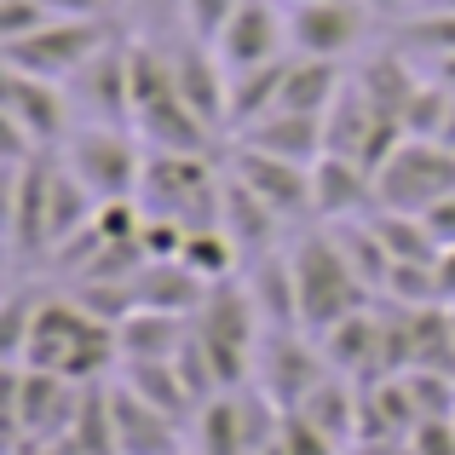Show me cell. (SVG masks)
<instances>
[{"mask_svg":"<svg viewBox=\"0 0 455 455\" xmlns=\"http://www.w3.org/2000/svg\"><path fill=\"white\" fill-rule=\"evenodd\" d=\"M110 41H116L110 18H52L46 29L23 35V41H0V46H6V69H23V76H41V81H69Z\"/></svg>","mask_w":455,"mask_h":455,"instance_id":"obj_5","label":"cell"},{"mask_svg":"<svg viewBox=\"0 0 455 455\" xmlns=\"http://www.w3.org/2000/svg\"><path fill=\"white\" fill-rule=\"evenodd\" d=\"M410 450L415 455H455V421H415Z\"/></svg>","mask_w":455,"mask_h":455,"instance_id":"obj_25","label":"cell"},{"mask_svg":"<svg viewBox=\"0 0 455 455\" xmlns=\"http://www.w3.org/2000/svg\"><path fill=\"white\" fill-rule=\"evenodd\" d=\"M81 380L52 375V369L6 363V427L12 438H69L81 415Z\"/></svg>","mask_w":455,"mask_h":455,"instance_id":"obj_6","label":"cell"},{"mask_svg":"<svg viewBox=\"0 0 455 455\" xmlns=\"http://www.w3.org/2000/svg\"><path fill=\"white\" fill-rule=\"evenodd\" d=\"M64 167L92 190V202H133L139 196V179H145V150L127 127L110 122H92L81 133H69L64 145Z\"/></svg>","mask_w":455,"mask_h":455,"instance_id":"obj_3","label":"cell"},{"mask_svg":"<svg viewBox=\"0 0 455 455\" xmlns=\"http://www.w3.org/2000/svg\"><path fill=\"white\" fill-rule=\"evenodd\" d=\"M248 294H254L266 329H300V289H294V259L289 254H254L248 271Z\"/></svg>","mask_w":455,"mask_h":455,"instance_id":"obj_17","label":"cell"},{"mask_svg":"<svg viewBox=\"0 0 455 455\" xmlns=\"http://www.w3.org/2000/svg\"><path fill=\"white\" fill-rule=\"evenodd\" d=\"M196 329V317H179V311H145L133 306L116 323V346H122V363H145V357H179Z\"/></svg>","mask_w":455,"mask_h":455,"instance_id":"obj_16","label":"cell"},{"mask_svg":"<svg viewBox=\"0 0 455 455\" xmlns=\"http://www.w3.org/2000/svg\"><path fill=\"white\" fill-rule=\"evenodd\" d=\"M455 190V150L438 139H403L375 167V208L392 213H427Z\"/></svg>","mask_w":455,"mask_h":455,"instance_id":"obj_4","label":"cell"},{"mask_svg":"<svg viewBox=\"0 0 455 455\" xmlns=\"http://www.w3.org/2000/svg\"><path fill=\"white\" fill-rule=\"evenodd\" d=\"M450 317H455V306H450Z\"/></svg>","mask_w":455,"mask_h":455,"instance_id":"obj_32","label":"cell"},{"mask_svg":"<svg viewBox=\"0 0 455 455\" xmlns=\"http://www.w3.org/2000/svg\"><path fill=\"white\" fill-rule=\"evenodd\" d=\"M289 46H294L289 41V18H283L271 0H243L236 18L225 23V35L213 41V52H220V64L231 69V76H243V69L289 58Z\"/></svg>","mask_w":455,"mask_h":455,"instance_id":"obj_10","label":"cell"},{"mask_svg":"<svg viewBox=\"0 0 455 455\" xmlns=\"http://www.w3.org/2000/svg\"><path fill=\"white\" fill-rule=\"evenodd\" d=\"M421 220H427V231H433V243H438V248H455V190H450L444 202H433Z\"/></svg>","mask_w":455,"mask_h":455,"instance_id":"obj_26","label":"cell"},{"mask_svg":"<svg viewBox=\"0 0 455 455\" xmlns=\"http://www.w3.org/2000/svg\"><path fill=\"white\" fill-rule=\"evenodd\" d=\"M369 18L375 12L363 0H294L289 6V41L300 58H334L340 64L346 52L363 46Z\"/></svg>","mask_w":455,"mask_h":455,"instance_id":"obj_9","label":"cell"},{"mask_svg":"<svg viewBox=\"0 0 455 455\" xmlns=\"http://www.w3.org/2000/svg\"><path fill=\"white\" fill-rule=\"evenodd\" d=\"M110 415H116V450L122 455H185V421L145 403L133 387H110Z\"/></svg>","mask_w":455,"mask_h":455,"instance_id":"obj_13","label":"cell"},{"mask_svg":"<svg viewBox=\"0 0 455 455\" xmlns=\"http://www.w3.org/2000/svg\"><path fill=\"white\" fill-rule=\"evenodd\" d=\"M231 173H236V185H248L271 213H277V220H300V213H317L311 167H300V162H283V156H266V150L236 145Z\"/></svg>","mask_w":455,"mask_h":455,"instance_id":"obj_11","label":"cell"},{"mask_svg":"<svg viewBox=\"0 0 455 455\" xmlns=\"http://www.w3.org/2000/svg\"><path fill=\"white\" fill-rule=\"evenodd\" d=\"M300 415L311 427H323L340 450L357 444V387H346V375H334V369L311 387V398L300 403Z\"/></svg>","mask_w":455,"mask_h":455,"instance_id":"obj_19","label":"cell"},{"mask_svg":"<svg viewBox=\"0 0 455 455\" xmlns=\"http://www.w3.org/2000/svg\"><path fill=\"white\" fill-rule=\"evenodd\" d=\"M0 110H6V162H35V156H46V145L69 139V104L58 92V81L6 69Z\"/></svg>","mask_w":455,"mask_h":455,"instance_id":"obj_7","label":"cell"},{"mask_svg":"<svg viewBox=\"0 0 455 455\" xmlns=\"http://www.w3.org/2000/svg\"><path fill=\"white\" fill-rule=\"evenodd\" d=\"M173 81H179V99L196 110L202 127H213V133L231 127V69L220 64L213 46H202V41L179 46L173 52Z\"/></svg>","mask_w":455,"mask_h":455,"instance_id":"obj_12","label":"cell"},{"mask_svg":"<svg viewBox=\"0 0 455 455\" xmlns=\"http://www.w3.org/2000/svg\"><path fill=\"white\" fill-rule=\"evenodd\" d=\"M58 12L46 0H0V41H23V35L46 29Z\"/></svg>","mask_w":455,"mask_h":455,"instance_id":"obj_23","label":"cell"},{"mask_svg":"<svg viewBox=\"0 0 455 455\" xmlns=\"http://www.w3.org/2000/svg\"><path fill=\"white\" fill-rule=\"evenodd\" d=\"M346 455H415L410 438H380V444H352Z\"/></svg>","mask_w":455,"mask_h":455,"instance_id":"obj_28","label":"cell"},{"mask_svg":"<svg viewBox=\"0 0 455 455\" xmlns=\"http://www.w3.org/2000/svg\"><path fill=\"white\" fill-rule=\"evenodd\" d=\"M243 145H248V150H266V156H283V162L311 167L323 150H329V122H323V116L271 110V116H259V122L243 127Z\"/></svg>","mask_w":455,"mask_h":455,"instance_id":"obj_15","label":"cell"},{"mask_svg":"<svg viewBox=\"0 0 455 455\" xmlns=\"http://www.w3.org/2000/svg\"><path fill=\"white\" fill-rule=\"evenodd\" d=\"M311 190H317L323 220H363V213H375V173L357 156L323 150L311 162Z\"/></svg>","mask_w":455,"mask_h":455,"instance_id":"obj_14","label":"cell"},{"mask_svg":"<svg viewBox=\"0 0 455 455\" xmlns=\"http://www.w3.org/2000/svg\"><path fill=\"white\" fill-rule=\"evenodd\" d=\"M254 363H259V392L277 410H300L311 398V387L329 375V357H323V346L306 329H266Z\"/></svg>","mask_w":455,"mask_h":455,"instance_id":"obj_8","label":"cell"},{"mask_svg":"<svg viewBox=\"0 0 455 455\" xmlns=\"http://www.w3.org/2000/svg\"><path fill=\"white\" fill-rule=\"evenodd\" d=\"M294 289H300V329L317 340V334H329L340 317H352V311L369 306V283L352 271V259H346L340 236L334 231H311L294 243Z\"/></svg>","mask_w":455,"mask_h":455,"instance_id":"obj_2","label":"cell"},{"mask_svg":"<svg viewBox=\"0 0 455 455\" xmlns=\"http://www.w3.org/2000/svg\"><path fill=\"white\" fill-rule=\"evenodd\" d=\"M438 289H444V306H455V248L438 254Z\"/></svg>","mask_w":455,"mask_h":455,"instance_id":"obj_29","label":"cell"},{"mask_svg":"<svg viewBox=\"0 0 455 455\" xmlns=\"http://www.w3.org/2000/svg\"><path fill=\"white\" fill-rule=\"evenodd\" d=\"M375 18H398V12H410V0H363Z\"/></svg>","mask_w":455,"mask_h":455,"instance_id":"obj_30","label":"cell"},{"mask_svg":"<svg viewBox=\"0 0 455 455\" xmlns=\"http://www.w3.org/2000/svg\"><path fill=\"white\" fill-rule=\"evenodd\" d=\"M185 259L196 277H208V283H225L231 277V266H236V236L225 231V225H202V231H190L185 236Z\"/></svg>","mask_w":455,"mask_h":455,"instance_id":"obj_21","label":"cell"},{"mask_svg":"<svg viewBox=\"0 0 455 455\" xmlns=\"http://www.w3.org/2000/svg\"><path fill=\"white\" fill-rule=\"evenodd\" d=\"M23 363L29 369H52L69 380H99L110 363H122V346H116V323H104L99 311H87L81 300H41L35 334L23 346Z\"/></svg>","mask_w":455,"mask_h":455,"instance_id":"obj_1","label":"cell"},{"mask_svg":"<svg viewBox=\"0 0 455 455\" xmlns=\"http://www.w3.org/2000/svg\"><path fill=\"white\" fill-rule=\"evenodd\" d=\"M236 6L243 0H185V23H190V35H196L202 46H213L225 35V23L236 18Z\"/></svg>","mask_w":455,"mask_h":455,"instance_id":"obj_24","label":"cell"},{"mask_svg":"<svg viewBox=\"0 0 455 455\" xmlns=\"http://www.w3.org/2000/svg\"><path fill=\"white\" fill-rule=\"evenodd\" d=\"M122 387H133L145 403H156V410H167V415H179V421H190V415H196V403H190L185 375H179L173 357H145V363H122Z\"/></svg>","mask_w":455,"mask_h":455,"instance_id":"obj_20","label":"cell"},{"mask_svg":"<svg viewBox=\"0 0 455 455\" xmlns=\"http://www.w3.org/2000/svg\"><path fill=\"white\" fill-rule=\"evenodd\" d=\"M58 18H110L116 0H46Z\"/></svg>","mask_w":455,"mask_h":455,"instance_id":"obj_27","label":"cell"},{"mask_svg":"<svg viewBox=\"0 0 455 455\" xmlns=\"http://www.w3.org/2000/svg\"><path fill=\"white\" fill-rule=\"evenodd\" d=\"M340 64L334 58H294L289 76H283V92H277V110L289 116H329V104L340 99Z\"/></svg>","mask_w":455,"mask_h":455,"instance_id":"obj_18","label":"cell"},{"mask_svg":"<svg viewBox=\"0 0 455 455\" xmlns=\"http://www.w3.org/2000/svg\"><path fill=\"white\" fill-rule=\"evenodd\" d=\"M398 35H403V46H421V52H433V58H450V52H455V12L421 6Z\"/></svg>","mask_w":455,"mask_h":455,"instance_id":"obj_22","label":"cell"},{"mask_svg":"<svg viewBox=\"0 0 455 455\" xmlns=\"http://www.w3.org/2000/svg\"><path fill=\"white\" fill-rule=\"evenodd\" d=\"M421 6H433V12H455V0H421Z\"/></svg>","mask_w":455,"mask_h":455,"instance_id":"obj_31","label":"cell"}]
</instances>
